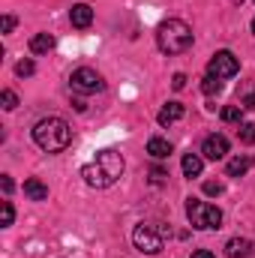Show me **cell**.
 Segmentation results:
<instances>
[{"mask_svg":"<svg viewBox=\"0 0 255 258\" xmlns=\"http://www.w3.org/2000/svg\"><path fill=\"white\" fill-rule=\"evenodd\" d=\"M123 168H126V162H123V156L117 150H102V153H96L93 162H87L81 168V177L93 189H108L111 183H117V177L123 174Z\"/></svg>","mask_w":255,"mask_h":258,"instance_id":"cell-1","label":"cell"},{"mask_svg":"<svg viewBox=\"0 0 255 258\" xmlns=\"http://www.w3.org/2000/svg\"><path fill=\"white\" fill-rule=\"evenodd\" d=\"M33 141L45 153H60L72 141V129H69V123H66L63 117H42L33 126Z\"/></svg>","mask_w":255,"mask_h":258,"instance_id":"cell-2","label":"cell"},{"mask_svg":"<svg viewBox=\"0 0 255 258\" xmlns=\"http://www.w3.org/2000/svg\"><path fill=\"white\" fill-rule=\"evenodd\" d=\"M156 45L162 54H183L192 48V27L180 18H168L156 30Z\"/></svg>","mask_w":255,"mask_h":258,"instance_id":"cell-3","label":"cell"},{"mask_svg":"<svg viewBox=\"0 0 255 258\" xmlns=\"http://www.w3.org/2000/svg\"><path fill=\"white\" fill-rule=\"evenodd\" d=\"M186 219L198 231H216L222 228V210L201 201V198H186Z\"/></svg>","mask_w":255,"mask_h":258,"instance_id":"cell-4","label":"cell"},{"mask_svg":"<svg viewBox=\"0 0 255 258\" xmlns=\"http://www.w3.org/2000/svg\"><path fill=\"white\" fill-rule=\"evenodd\" d=\"M132 243H135V249L138 252H144V255H156V252H162V234L153 228V225H135V231H132Z\"/></svg>","mask_w":255,"mask_h":258,"instance_id":"cell-5","label":"cell"},{"mask_svg":"<svg viewBox=\"0 0 255 258\" xmlns=\"http://www.w3.org/2000/svg\"><path fill=\"white\" fill-rule=\"evenodd\" d=\"M69 81H72V90H78V93H99V90L105 87L102 75H99L96 69H90V66H81V69H75Z\"/></svg>","mask_w":255,"mask_h":258,"instance_id":"cell-6","label":"cell"},{"mask_svg":"<svg viewBox=\"0 0 255 258\" xmlns=\"http://www.w3.org/2000/svg\"><path fill=\"white\" fill-rule=\"evenodd\" d=\"M240 72V63H237V57L231 54V51H216L213 57H210V63H207V75H216V78H234Z\"/></svg>","mask_w":255,"mask_h":258,"instance_id":"cell-7","label":"cell"},{"mask_svg":"<svg viewBox=\"0 0 255 258\" xmlns=\"http://www.w3.org/2000/svg\"><path fill=\"white\" fill-rule=\"evenodd\" d=\"M201 156L216 162V159H225L228 156V138L225 135H207L204 144H201Z\"/></svg>","mask_w":255,"mask_h":258,"instance_id":"cell-8","label":"cell"},{"mask_svg":"<svg viewBox=\"0 0 255 258\" xmlns=\"http://www.w3.org/2000/svg\"><path fill=\"white\" fill-rule=\"evenodd\" d=\"M69 21H72V27L87 30V27L93 24V9H90L87 3H75V6L69 9Z\"/></svg>","mask_w":255,"mask_h":258,"instance_id":"cell-9","label":"cell"},{"mask_svg":"<svg viewBox=\"0 0 255 258\" xmlns=\"http://www.w3.org/2000/svg\"><path fill=\"white\" fill-rule=\"evenodd\" d=\"M183 117V105L180 102H165L162 108H159V114H156V123L159 126H171V123H177Z\"/></svg>","mask_w":255,"mask_h":258,"instance_id":"cell-10","label":"cell"},{"mask_svg":"<svg viewBox=\"0 0 255 258\" xmlns=\"http://www.w3.org/2000/svg\"><path fill=\"white\" fill-rule=\"evenodd\" d=\"M225 255L228 258H249L252 255V240H246V237H231V240L225 243Z\"/></svg>","mask_w":255,"mask_h":258,"instance_id":"cell-11","label":"cell"},{"mask_svg":"<svg viewBox=\"0 0 255 258\" xmlns=\"http://www.w3.org/2000/svg\"><path fill=\"white\" fill-rule=\"evenodd\" d=\"M252 162H255V156H234V159H228L225 174H228V177H243V174L249 171Z\"/></svg>","mask_w":255,"mask_h":258,"instance_id":"cell-12","label":"cell"},{"mask_svg":"<svg viewBox=\"0 0 255 258\" xmlns=\"http://www.w3.org/2000/svg\"><path fill=\"white\" fill-rule=\"evenodd\" d=\"M24 195H27L30 201H45V198H48V186H45L39 177H30V180H24Z\"/></svg>","mask_w":255,"mask_h":258,"instance_id":"cell-13","label":"cell"},{"mask_svg":"<svg viewBox=\"0 0 255 258\" xmlns=\"http://www.w3.org/2000/svg\"><path fill=\"white\" fill-rule=\"evenodd\" d=\"M147 153L153 156V159H168L171 156V141H165V138H150L147 141Z\"/></svg>","mask_w":255,"mask_h":258,"instance_id":"cell-14","label":"cell"},{"mask_svg":"<svg viewBox=\"0 0 255 258\" xmlns=\"http://www.w3.org/2000/svg\"><path fill=\"white\" fill-rule=\"evenodd\" d=\"M180 165H183V174L192 180V177H198V174H201V168H204V156H198V153H186Z\"/></svg>","mask_w":255,"mask_h":258,"instance_id":"cell-15","label":"cell"},{"mask_svg":"<svg viewBox=\"0 0 255 258\" xmlns=\"http://www.w3.org/2000/svg\"><path fill=\"white\" fill-rule=\"evenodd\" d=\"M54 48V36L51 33H36L33 39H30V51L33 54H48Z\"/></svg>","mask_w":255,"mask_h":258,"instance_id":"cell-16","label":"cell"},{"mask_svg":"<svg viewBox=\"0 0 255 258\" xmlns=\"http://www.w3.org/2000/svg\"><path fill=\"white\" fill-rule=\"evenodd\" d=\"M201 90H204L207 96H213V93H219V90H222V78H216V75H207V78L201 81Z\"/></svg>","mask_w":255,"mask_h":258,"instance_id":"cell-17","label":"cell"},{"mask_svg":"<svg viewBox=\"0 0 255 258\" xmlns=\"http://www.w3.org/2000/svg\"><path fill=\"white\" fill-rule=\"evenodd\" d=\"M240 114H243L240 105H225V108H222V120H225V123H240Z\"/></svg>","mask_w":255,"mask_h":258,"instance_id":"cell-18","label":"cell"},{"mask_svg":"<svg viewBox=\"0 0 255 258\" xmlns=\"http://www.w3.org/2000/svg\"><path fill=\"white\" fill-rule=\"evenodd\" d=\"M237 135H240L243 144H255V123H240Z\"/></svg>","mask_w":255,"mask_h":258,"instance_id":"cell-19","label":"cell"},{"mask_svg":"<svg viewBox=\"0 0 255 258\" xmlns=\"http://www.w3.org/2000/svg\"><path fill=\"white\" fill-rule=\"evenodd\" d=\"M0 99H3V108H6V111H12V108L18 105V96H15L12 90H3V93H0Z\"/></svg>","mask_w":255,"mask_h":258,"instance_id":"cell-20","label":"cell"},{"mask_svg":"<svg viewBox=\"0 0 255 258\" xmlns=\"http://www.w3.org/2000/svg\"><path fill=\"white\" fill-rule=\"evenodd\" d=\"M15 72H18L21 78H27V75H33V72H36V66H33V60H21V63L15 66Z\"/></svg>","mask_w":255,"mask_h":258,"instance_id":"cell-21","label":"cell"},{"mask_svg":"<svg viewBox=\"0 0 255 258\" xmlns=\"http://www.w3.org/2000/svg\"><path fill=\"white\" fill-rule=\"evenodd\" d=\"M15 219V210H12V201H3V228H9Z\"/></svg>","mask_w":255,"mask_h":258,"instance_id":"cell-22","label":"cell"},{"mask_svg":"<svg viewBox=\"0 0 255 258\" xmlns=\"http://www.w3.org/2000/svg\"><path fill=\"white\" fill-rule=\"evenodd\" d=\"M165 177H168V171L165 168H150V183H165Z\"/></svg>","mask_w":255,"mask_h":258,"instance_id":"cell-23","label":"cell"},{"mask_svg":"<svg viewBox=\"0 0 255 258\" xmlns=\"http://www.w3.org/2000/svg\"><path fill=\"white\" fill-rule=\"evenodd\" d=\"M222 189H225V186H222L219 180H207V183H204V192L207 195H222Z\"/></svg>","mask_w":255,"mask_h":258,"instance_id":"cell-24","label":"cell"},{"mask_svg":"<svg viewBox=\"0 0 255 258\" xmlns=\"http://www.w3.org/2000/svg\"><path fill=\"white\" fill-rule=\"evenodd\" d=\"M240 108H243V111H252L255 108V90H249V93L240 99Z\"/></svg>","mask_w":255,"mask_h":258,"instance_id":"cell-25","label":"cell"},{"mask_svg":"<svg viewBox=\"0 0 255 258\" xmlns=\"http://www.w3.org/2000/svg\"><path fill=\"white\" fill-rule=\"evenodd\" d=\"M171 87H174V90H183V87H186V75H183V72H177V75L171 78Z\"/></svg>","mask_w":255,"mask_h":258,"instance_id":"cell-26","label":"cell"},{"mask_svg":"<svg viewBox=\"0 0 255 258\" xmlns=\"http://www.w3.org/2000/svg\"><path fill=\"white\" fill-rule=\"evenodd\" d=\"M15 30V15H3V33H12Z\"/></svg>","mask_w":255,"mask_h":258,"instance_id":"cell-27","label":"cell"},{"mask_svg":"<svg viewBox=\"0 0 255 258\" xmlns=\"http://www.w3.org/2000/svg\"><path fill=\"white\" fill-rule=\"evenodd\" d=\"M12 186H15V183H12V177H6V174H3V192L9 195V192H12Z\"/></svg>","mask_w":255,"mask_h":258,"instance_id":"cell-28","label":"cell"},{"mask_svg":"<svg viewBox=\"0 0 255 258\" xmlns=\"http://www.w3.org/2000/svg\"><path fill=\"white\" fill-rule=\"evenodd\" d=\"M192 258H216L213 252H207V249H198V252H192Z\"/></svg>","mask_w":255,"mask_h":258,"instance_id":"cell-29","label":"cell"},{"mask_svg":"<svg viewBox=\"0 0 255 258\" xmlns=\"http://www.w3.org/2000/svg\"><path fill=\"white\" fill-rule=\"evenodd\" d=\"M252 33H255V18H252Z\"/></svg>","mask_w":255,"mask_h":258,"instance_id":"cell-30","label":"cell"}]
</instances>
